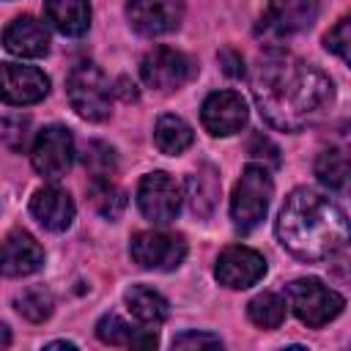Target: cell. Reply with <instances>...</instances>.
I'll return each instance as SVG.
<instances>
[{
	"instance_id": "6da1fadb",
	"label": "cell",
	"mask_w": 351,
	"mask_h": 351,
	"mask_svg": "<svg viewBox=\"0 0 351 351\" xmlns=\"http://www.w3.org/2000/svg\"><path fill=\"white\" fill-rule=\"evenodd\" d=\"M250 90L261 118L280 132L313 126L335 101V85L321 69L277 47L258 55Z\"/></svg>"
},
{
	"instance_id": "7a4b0ae2",
	"label": "cell",
	"mask_w": 351,
	"mask_h": 351,
	"mask_svg": "<svg viewBox=\"0 0 351 351\" xmlns=\"http://www.w3.org/2000/svg\"><path fill=\"white\" fill-rule=\"evenodd\" d=\"M274 230L280 244L304 263L326 261L348 241L346 211L332 197L307 186H299L285 197Z\"/></svg>"
},
{
	"instance_id": "3957f363",
	"label": "cell",
	"mask_w": 351,
	"mask_h": 351,
	"mask_svg": "<svg viewBox=\"0 0 351 351\" xmlns=\"http://www.w3.org/2000/svg\"><path fill=\"white\" fill-rule=\"evenodd\" d=\"M271 192H274V184H271V176H269L266 165L250 162L241 170V178L236 181L233 195H230V219H233V228L241 230V233H250L252 228H258L261 219L269 211Z\"/></svg>"
},
{
	"instance_id": "277c9868",
	"label": "cell",
	"mask_w": 351,
	"mask_h": 351,
	"mask_svg": "<svg viewBox=\"0 0 351 351\" xmlns=\"http://www.w3.org/2000/svg\"><path fill=\"white\" fill-rule=\"evenodd\" d=\"M66 96L71 110L85 118V121H104L110 118L112 110V85L107 80V74L90 63L82 60L71 69L69 82H66Z\"/></svg>"
},
{
	"instance_id": "5b68a950",
	"label": "cell",
	"mask_w": 351,
	"mask_h": 351,
	"mask_svg": "<svg viewBox=\"0 0 351 351\" xmlns=\"http://www.w3.org/2000/svg\"><path fill=\"white\" fill-rule=\"evenodd\" d=\"M285 304L293 310V315L302 324L318 329V326L335 321L343 313L346 299L335 288L324 285L318 277H299V280L288 282V288H285Z\"/></svg>"
},
{
	"instance_id": "8992f818",
	"label": "cell",
	"mask_w": 351,
	"mask_h": 351,
	"mask_svg": "<svg viewBox=\"0 0 351 351\" xmlns=\"http://www.w3.org/2000/svg\"><path fill=\"white\" fill-rule=\"evenodd\" d=\"M318 0H271L255 25V38L266 41L269 47H277L280 41L310 30L318 19Z\"/></svg>"
},
{
	"instance_id": "52a82bcc",
	"label": "cell",
	"mask_w": 351,
	"mask_h": 351,
	"mask_svg": "<svg viewBox=\"0 0 351 351\" xmlns=\"http://www.w3.org/2000/svg\"><path fill=\"white\" fill-rule=\"evenodd\" d=\"M30 162H33V170L41 178L55 181V178L66 176L71 162H74V137H71V132L60 123L44 126L33 140Z\"/></svg>"
},
{
	"instance_id": "ba28073f",
	"label": "cell",
	"mask_w": 351,
	"mask_h": 351,
	"mask_svg": "<svg viewBox=\"0 0 351 351\" xmlns=\"http://www.w3.org/2000/svg\"><path fill=\"white\" fill-rule=\"evenodd\" d=\"M129 252L140 269L173 271L186 258V241L181 236L162 233V230H140L132 236Z\"/></svg>"
},
{
	"instance_id": "9c48e42d",
	"label": "cell",
	"mask_w": 351,
	"mask_h": 351,
	"mask_svg": "<svg viewBox=\"0 0 351 351\" xmlns=\"http://www.w3.org/2000/svg\"><path fill=\"white\" fill-rule=\"evenodd\" d=\"M140 77L148 88L176 90L195 77V63L189 55H184L173 47H154L140 60Z\"/></svg>"
},
{
	"instance_id": "30bf717a",
	"label": "cell",
	"mask_w": 351,
	"mask_h": 351,
	"mask_svg": "<svg viewBox=\"0 0 351 351\" xmlns=\"http://www.w3.org/2000/svg\"><path fill=\"white\" fill-rule=\"evenodd\" d=\"M137 206L154 225H167L181 211V186L162 170L148 173L137 186Z\"/></svg>"
},
{
	"instance_id": "8fae6325",
	"label": "cell",
	"mask_w": 351,
	"mask_h": 351,
	"mask_svg": "<svg viewBox=\"0 0 351 351\" xmlns=\"http://www.w3.org/2000/svg\"><path fill=\"white\" fill-rule=\"evenodd\" d=\"M126 19L134 33L140 36H165L178 30L184 19V3L181 0H129L126 3Z\"/></svg>"
},
{
	"instance_id": "7c38bea8",
	"label": "cell",
	"mask_w": 351,
	"mask_h": 351,
	"mask_svg": "<svg viewBox=\"0 0 351 351\" xmlns=\"http://www.w3.org/2000/svg\"><path fill=\"white\" fill-rule=\"evenodd\" d=\"M49 93V77L25 63H0V101L25 107L36 104Z\"/></svg>"
},
{
	"instance_id": "4fadbf2b",
	"label": "cell",
	"mask_w": 351,
	"mask_h": 351,
	"mask_svg": "<svg viewBox=\"0 0 351 351\" xmlns=\"http://www.w3.org/2000/svg\"><path fill=\"white\" fill-rule=\"evenodd\" d=\"M263 274H266L263 255L250 250V247H241V244L225 247L217 258V266H214V277L219 280V285L233 288V291L255 285L258 280H263Z\"/></svg>"
},
{
	"instance_id": "5bb4252c",
	"label": "cell",
	"mask_w": 351,
	"mask_h": 351,
	"mask_svg": "<svg viewBox=\"0 0 351 351\" xmlns=\"http://www.w3.org/2000/svg\"><path fill=\"white\" fill-rule=\"evenodd\" d=\"M247 118H250L247 101L236 90H217L200 107L203 129L208 134H214V137H228V134L241 132V126L247 123Z\"/></svg>"
},
{
	"instance_id": "9a60e30c",
	"label": "cell",
	"mask_w": 351,
	"mask_h": 351,
	"mask_svg": "<svg viewBox=\"0 0 351 351\" xmlns=\"http://www.w3.org/2000/svg\"><path fill=\"white\" fill-rule=\"evenodd\" d=\"M44 266V250L27 230H11L0 241V274L27 277Z\"/></svg>"
},
{
	"instance_id": "2e32d148",
	"label": "cell",
	"mask_w": 351,
	"mask_h": 351,
	"mask_svg": "<svg viewBox=\"0 0 351 351\" xmlns=\"http://www.w3.org/2000/svg\"><path fill=\"white\" fill-rule=\"evenodd\" d=\"M3 47L16 58H44L49 52V33L36 16L25 14L3 30Z\"/></svg>"
},
{
	"instance_id": "e0dca14e",
	"label": "cell",
	"mask_w": 351,
	"mask_h": 351,
	"mask_svg": "<svg viewBox=\"0 0 351 351\" xmlns=\"http://www.w3.org/2000/svg\"><path fill=\"white\" fill-rule=\"evenodd\" d=\"M30 214L52 233H60L74 219V200L60 186H41L30 197Z\"/></svg>"
},
{
	"instance_id": "ac0fdd59",
	"label": "cell",
	"mask_w": 351,
	"mask_h": 351,
	"mask_svg": "<svg viewBox=\"0 0 351 351\" xmlns=\"http://www.w3.org/2000/svg\"><path fill=\"white\" fill-rule=\"evenodd\" d=\"M96 337L107 346H123V348H151L156 346V332L151 329H137L132 324H126L121 315L107 313L99 318L96 324Z\"/></svg>"
},
{
	"instance_id": "d6986e66",
	"label": "cell",
	"mask_w": 351,
	"mask_h": 351,
	"mask_svg": "<svg viewBox=\"0 0 351 351\" xmlns=\"http://www.w3.org/2000/svg\"><path fill=\"white\" fill-rule=\"evenodd\" d=\"M44 14L63 36H82L90 27V0H44Z\"/></svg>"
},
{
	"instance_id": "ffe728a7",
	"label": "cell",
	"mask_w": 351,
	"mask_h": 351,
	"mask_svg": "<svg viewBox=\"0 0 351 351\" xmlns=\"http://www.w3.org/2000/svg\"><path fill=\"white\" fill-rule=\"evenodd\" d=\"M219 197V173L214 165H200L186 178V200L197 217H208Z\"/></svg>"
},
{
	"instance_id": "44dd1931",
	"label": "cell",
	"mask_w": 351,
	"mask_h": 351,
	"mask_svg": "<svg viewBox=\"0 0 351 351\" xmlns=\"http://www.w3.org/2000/svg\"><path fill=\"white\" fill-rule=\"evenodd\" d=\"M123 299H126V307L132 310V315L140 321V324H162V321H167V315H170V304H167V299L159 293V291H154V288H148V285H132L126 293H123Z\"/></svg>"
},
{
	"instance_id": "7402d4cb",
	"label": "cell",
	"mask_w": 351,
	"mask_h": 351,
	"mask_svg": "<svg viewBox=\"0 0 351 351\" xmlns=\"http://www.w3.org/2000/svg\"><path fill=\"white\" fill-rule=\"evenodd\" d=\"M195 134H192V126L181 118V115H162L154 126V143L162 154L167 156H178L184 154L189 145H192Z\"/></svg>"
},
{
	"instance_id": "603a6c76",
	"label": "cell",
	"mask_w": 351,
	"mask_h": 351,
	"mask_svg": "<svg viewBox=\"0 0 351 351\" xmlns=\"http://www.w3.org/2000/svg\"><path fill=\"white\" fill-rule=\"evenodd\" d=\"M88 200L107 219H118L126 208V192L118 184H112L110 178H93L88 186Z\"/></svg>"
},
{
	"instance_id": "cb8c5ba5",
	"label": "cell",
	"mask_w": 351,
	"mask_h": 351,
	"mask_svg": "<svg viewBox=\"0 0 351 351\" xmlns=\"http://www.w3.org/2000/svg\"><path fill=\"white\" fill-rule=\"evenodd\" d=\"M247 315L255 326L261 329H277L282 321H285V299L280 293H271V291H263L258 296L250 299L247 304Z\"/></svg>"
},
{
	"instance_id": "d4e9b609",
	"label": "cell",
	"mask_w": 351,
	"mask_h": 351,
	"mask_svg": "<svg viewBox=\"0 0 351 351\" xmlns=\"http://www.w3.org/2000/svg\"><path fill=\"white\" fill-rule=\"evenodd\" d=\"M315 176L326 189H346L348 181V159L340 148H324L315 159Z\"/></svg>"
},
{
	"instance_id": "484cf974",
	"label": "cell",
	"mask_w": 351,
	"mask_h": 351,
	"mask_svg": "<svg viewBox=\"0 0 351 351\" xmlns=\"http://www.w3.org/2000/svg\"><path fill=\"white\" fill-rule=\"evenodd\" d=\"M14 304H16L19 315L27 318V321H33V324L47 321V318L52 315V307H55L52 293H49L47 288H41V285H36V288H25V291L14 299Z\"/></svg>"
},
{
	"instance_id": "4316f807",
	"label": "cell",
	"mask_w": 351,
	"mask_h": 351,
	"mask_svg": "<svg viewBox=\"0 0 351 351\" xmlns=\"http://www.w3.org/2000/svg\"><path fill=\"white\" fill-rule=\"evenodd\" d=\"M82 165H85V170H88L93 178H110V176L115 173V167H118V156H115V151H112L107 143L93 140V143L85 145Z\"/></svg>"
},
{
	"instance_id": "83f0119b",
	"label": "cell",
	"mask_w": 351,
	"mask_h": 351,
	"mask_svg": "<svg viewBox=\"0 0 351 351\" xmlns=\"http://www.w3.org/2000/svg\"><path fill=\"white\" fill-rule=\"evenodd\" d=\"M324 47H326L329 52H335L343 63L351 60V19H348V16H343V19L324 36Z\"/></svg>"
},
{
	"instance_id": "f1b7e54d",
	"label": "cell",
	"mask_w": 351,
	"mask_h": 351,
	"mask_svg": "<svg viewBox=\"0 0 351 351\" xmlns=\"http://www.w3.org/2000/svg\"><path fill=\"white\" fill-rule=\"evenodd\" d=\"M25 137H27V118H19V115H3L0 118V143L19 151L25 145Z\"/></svg>"
},
{
	"instance_id": "f546056e",
	"label": "cell",
	"mask_w": 351,
	"mask_h": 351,
	"mask_svg": "<svg viewBox=\"0 0 351 351\" xmlns=\"http://www.w3.org/2000/svg\"><path fill=\"white\" fill-rule=\"evenodd\" d=\"M250 154L255 156V159H269L271 165H277L280 162V151H277V145L266 137V134H252V140H250Z\"/></svg>"
},
{
	"instance_id": "4dcf8cb0",
	"label": "cell",
	"mask_w": 351,
	"mask_h": 351,
	"mask_svg": "<svg viewBox=\"0 0 351 351\" xmlns=\"http://www.w3.org/2000/svg\"><path fill=\"white\" fill-rule=\"evenodd\" d=\"M200 346H222V340L206 332H184L173 340V348H200Z\"/></svg>"
},
{
	"instance_id": "1f68e13d",
	"label": "cell",
	"mask_w": 351,
	"mask_h": 351,
	"mask_svg": "<svg viewBox=\"0 0 351 351\" xmlns=\"http://www.w3.org/2000/svg\"><path fill=\"white\" fill-rule=\"evenodd\" d=\"M219 63H222V71L228 77H244V58L236 49H222L219 52Z\"/></svg>"
},
{
	"instance_id": "d6a6232c",
	"label": "cell",
	"mask_w": 351,
	"mask_h": 351,
	"mask_svg": "<svg viewBox=\"0 0 351 351\" xmlns=\"http://www.w3.org/2000/svg\"><path fill=\"white\" fill-rule=\"evenodd\" d=\"M118 88H123L121 93H123L126 101H134L137 99V90H134V85H129V80H118Z\"/></svg>"
},
{
	"instance_id": "836d02e7",
	"label": "cell",
	"mask_w": 351,
	"mask_h": 351,
	"mask_svg": "<svg viewBox=\"0 0 351 351\" xmlns=\"http://www.w3.org/2000/svg\"><path fill=\"white\" fill-rule=\"evenodd\" d=\"M8 343H11V332L5 324H0V346H8Z\"/></svg>"
},
{
	"instance_id": "e575fe53",
	"label": "cell",
	"mask_w": 351,
	"mask_h": 351,
	"mask_svg": "<svg viewBox=\"0 0 351 351\" xmlns=\"http://www.w3.org/2000/svg\"><path fill=\"white\" fill-rule=\"evenodd\" d=\"M47 348H74V343H66V340H55V343H47Z\"/></svg>"
}]
</instances>
